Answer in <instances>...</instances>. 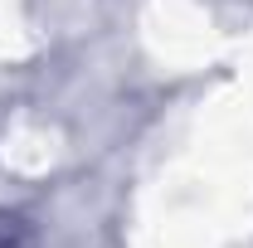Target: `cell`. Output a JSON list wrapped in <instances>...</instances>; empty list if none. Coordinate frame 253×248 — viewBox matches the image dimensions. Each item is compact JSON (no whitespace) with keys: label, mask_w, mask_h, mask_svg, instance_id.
<instances>
[{"label":"cell","mask_w":253,"mask_h":248,"mask_svg":"<svg viewBox=\"0 0 253 248\" xmlns=\"http://www.w3.org/2000/svg\"><path fill=\"white\" fill-rule=\"evenodd\" d=\"M0 248H34V229L25 214L0 209Z\"/></svg>","instance_id":"obj_1"}]
</instances>
